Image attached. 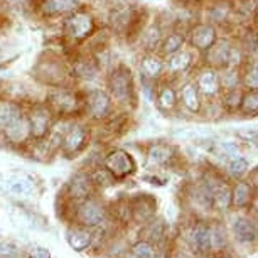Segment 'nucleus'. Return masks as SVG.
Segmentation results:
<instances>
[{
  "label": "nucleus",
  "instance_id": "obj_1",
  "mask_svg": "<svg viewBox=\"0 0 258 258\" xmlns=\"http://www.w3.org/2000/svg\"><path fill=\"white\" fill-rule=\"evenodd\" d=\"M56 118H83L85 111V95L78 85H64L46 88L44 98Z\"/></svg>",
  "mask_w": 258,
  "mask_h": 258
},
{
  "label": "nucleus",
  "instance_id": "obj_2",
  "mask_svg": "<svg viewBox=\"0 0 258 258\" xmlns=\"http://www.w3.org/2000/svg\"><path fill=\"white\" fill-rule=\"evenodd\" d=\"M32 78L44 88H54V86L76 85L71 80L68 57L61 56L56 51H44L37 57L32 66Z\"/></svg>",
  "mask_w": 258,
  "mask_h": 258
},
{
  "label": "nucleus",
  "instance_id": "obj_3",
  "mask_svg": "<svg viewBox=\"0 0 258 258\" xmlns=\"http://www.w3.org/2000/svg\"><path fill=\"white\" fill-rule=\"evenodd\" d=\"M96 16L86 7H80L78 11L68 14L59 21L61 39L70 46H83L93 34L98 31Z\"/></svg>",
  "mask_w": 258,
  "mask_h": 258
},
{
  "label": "nucleus",
  "instance_id": "obj_4",
  "mask_svg": "<svg viewBox=\"0 0 258 258\" xmlns=\"http://www.w3.org/2000/svg\"><path fill=\"white\" fill-rule=\"evenodd\" d=\"M105 90L116 106H128L135 100L134 76L128 66L111 64L105 75Z\"/></svg>",
  "mask_w": 258,
  "mask_h": 258
},
{
  "label": "nucleus",
  "instance_id": "obj_5",
  "mask_svg": "<svg viewBox=\"0 0 258 258\" xmlns=\"http://www.w3.org/2000/svg\"><path fill=\"white\" fill-rule=\"evenodd\" d=\"M85 95V111H83V118L93 121V123H103L115 115L116 105L113 103L108 91L101 86H86L83 88Z\"/></svg>",
  "mask_w": 258,
  "mask_h": 258
},
{
  "label": "nucleus",
  "instance_id": "obj_6",
  "mask_svg": "<svg viewBox=\"0 0 258 258\" xmlns=\"http://www.w3.org/2000/svg\"><path fill=\"white\" fill-rule=\"evenodd\" d=\"M106 27L111 34L125 36L126 39L139 36L137 32L140 31V12L128 4H116L108 11Z\"/></svg>",
  "mask_w": 258,
  "mask_h": 258
},
{
  "label": "nucleus",
  "instance_id": "obj_7",
  "mask_svg": "<svg viewBox=\"0 0 258 258\" xmlns=\"http://www.w3.org/2000/svg\"><path fill=\"white\" fill-rule=\"evenodd\" d=\"M68 66H70L71 80L78 86L95 85V83L101 80V76H105L103 70L98 64V61L95 59V56L85 49L73 52V56L68 57Z\"/></svg>",
  "mask_w": 258,
  "mask_h": 258
},
{
  "label": "nucleus",
  "instance_id": "obj_8",
  "mask_svg": "<svg viewBox=\"0 0 258 258\" xmlns=\"http://www.w3.org/2000/svg\"><path fill=\"white\" fill-rule=\"evenodd\" d=\"M91 137V128L86 121L81 118H71L68 121L64 134L61 137L59 150L66 157H76L83 150L88 147Z\"/></svg>",
  "mask_w": 258,
  "mask_h": 258
},
{
  "label": "nucleus",
  "instance_id": "obj_9",
  "mask_svg": "<svg viewBox=\"0 0 258 258\" xmlns=\"http://www.w3.org/2000/svg\"><path fill=\"white\" fill-rule=\"evenodd\" d=\"M26 113L29 120V126H31L32 140H41L47 137L51 132L52 125L56 121L54 113L51 111L49 106L46 105L44 100H36L26 105Z\"/></svg>",
  "mask_w": 258,
  "mask_h": 258
},
{
  "label": "nucleus",
  "instance_id": "obj_10",
  "mask_svg": "<svg viewBox=\"0 0 258 258\" xmlns=\"http://www.w3.org/2000/svg\"><path fill=\"white\" fill-rule=\"evenodd\" d=\"M80 7H83L81 0H34L32 14L47 22L61 21Z\"/></svg>",
  "mask_w": 258,
  "mask_h": 258
},
{
  "label": "nucleus",
  "instance_id": "obj_11",
  "mask_svg": "<svg viewBox=\"0 0 258 258\" xmlns=\"http://www.w3.org/2000/svg\"><path fill=\"white\" fill-rule=\"evenodd\" d=\"M103 169L108 170L113 179H123L135 170V162L126 150L113 149L105 155Z\"/></svg>",
  "mask_w": 258,
  "mask_h": 258
},
{
  "label": "nucleus",
  "instance_id": "obj_12",
  "mask_svg": "<svg viewBox=\"0 0 258 258\" xmlns=\"http://www.w3.org/2000/svg\"><path fill=\"white\" fill-rule=\"evenodd\" d=\"M106 211L93 198H88L81 203H76V220L81 226L93 228L105 221Z\"/></svg>",
  "mask_w": 258,
  "mask_h": 258
},
{
  "label": "nucleus",
  "instance_id": "obj_13",
  "mask_svg": "<svg viewBox=\"0 0 258 258\" xmlns=\"http://www.w3.org/2000/svg\"><path fill=\"white\" fill-rule=\"evenodd\" d=\"M95 182H93V177L91 174L88 172H78L75 177L68 182L66 186V194L71 201L75 203H81L88 198H93V192H95Z\"/></svg>",
  "mask_w": 258,
  "mask_h": 258
},
{
  "label": "nucleus",
  "instance_id": "obj_14",
  "mask_svg": "<svg viewBox=\"0 0 258 258\" xmlns=\"http://www.w3.org/2000/svg\"><path fill=\"white\" fill-rule=\"evenodd\" d=\"M26 115V105L21 101L0 96V134H4L11 125Z\"/></svg>",
  "mask_w": 258,
  "mask_h": 258
},
{
  "label": "nucleus",
  "instance_id": "obj_15",
  "mask_svg": "<svg viewBox=\"0 0 258 258\" xmlns=\"http://www.w3.org/2000/svg\"><path fill=\"white\" fill-rule=\"evenodd\" d=\"M189 41L191 44L199 51H208L209 47H213L214 41H216V32L211 26L206 24H199L189 34Z\"/></svg>",
  "mask_w": 258,
  "mask_h": 258
},
{
  "label": "nucleus",
  "instance_id": "obj_16",
  "mask_svg": "<svg viewBox=\"0 0 258 258\" xmlns=\"http://www.w3.org/2000/svg\"><path fill=\"white\" fill-rule=\"evenodd\" d=\"M165 70L164 61L155 54H147L140 59V76L145 81H155Z\"/></svg>",
  "mask_w": 258,
  "mask_h": 258
},
{
  "label": "nucleus",
  "instance_id": "obj_17",
  "mask_svg": "<svg viewBox=\"0 0 258 258\" xmlns=\"http://www.w3.org/2000/svg\"><path fill=\"white\" fill-rule=\"evenodd\" d=\"M191 52L186 51V49H181L177 52H174V54L169 56L167 62H165V70H167L169 75H179V73L186 71L189 64H191Z\"/></svg>",
  "mask_w": 258,
  "mask_h": 258
},
{
  "label": "nucleus",
  "instance_id": "obj_18",
  "mask_svg": "<svg viewBox=\"0 0 258 258\" xmlns=\"http://www.w3.org/2000/svg\"><path fill=\"white\" fill-rule=\"evenodd\" d=\"M189 241H191V246L198 251H208L211 248V230L206 226H196L189 235Z\"/></svg>",
  "mask_w": 258,
  "mask_h": 258
},
{
  "label": "nucleus",
  "instance_id": "obj_19",
  "mask_svg": "<svg viewBox=\"0 0 258 258\" xmlns=\"http://www.w3.org/2000/svg\"><path fill=\"white\" fill-rule=\"evenodd\" d=\"M91 240H93V236H91V231L86 226L73 228V230L68 233V241H70V245L78 251L88 248Z\"/></svg>",
  "mask_w": 258,
  "mask_h": 258
},
{
  "label": "nucleus",
  "instance_id": "obj_20",
  "mask_svg": "<svg viewBox=\"0 0 258 258\" xmlns=\"http://www.w3.org/2000/svg\"><path fill=\"white\" fill-rule=\"evenodd\" d=\"M199 90L196 88V85L192 83H187V85L182 86L181 93H179V98H181V103L184 105V108L189 111H198L199 106H201V98H199Z\"/></svg>",
  "mask_w": 258,
  "mask_h": 258
},
{
  "label": "nucleus",
  "instance_id": "obj_21",
  "mask_svg": "<svg viewBox=\"0 0 258 258\" xmlns=\"http://www.w3.org/2000/svg\"><path fill=\"white\" fill-rule=\"evenodd\" d=\"M196 88L199 90V93L203 95H214L220 88V80H218L216 73L213 71H204L198 76L196 80Z\"/></svg>",
  "mask_w": 258,
  "mask_h": 258
},
{
  "label": "nucleus",
  "instance_id": "obj_22",
  "mask_svg": "<svg viewBox=\"0 0 258 258\" xmlns=\"http://www.w3.org/2000/svg\"><path fill=\"white\" fill-rule=\"evenodd\" d=\"M184 41H186V39H184V34L170 32L165 37H162V41H160V51H162L165 56H170V54H174V52L182 49Z\"/></svg>",
  "mask_w": 258,
  "mask_h": 258
},
{
  "label": "nucleus",
  "instance_id": "obj_23",
  "mask_svg": "<svg viewBox=\"0 0 258 258\" xmlns=\"http://www.w3.org/2000/svg\"><path fill=\"white\" fill-rule=\"evenodd\" d=\"M235 235L241 243L253 241L256 236V228L251 221L248 220H238L235 223Z\"/></svg>",
  "mask_w": 258,
  "mask_h": 258
},
{
  "label": "nucleus",
  "instance_id": "obj_24",
  "mask_svg": "<svg viewBox=\"0 0 258 258\" xmlns=\"http://www.w3.org/2000/svg\"><path fill=\"white\" fill-rule=\"evenodd\" d=\"M34 0H2V9L14 14H32Z\"/></svg>",
  "mask_w": 258,
  "mask_h": 258
},
{
  "label": "nucleus",
  "instance_id": "obj_25",
  "mask_svg": "<svg viewBox=\"0 0 258 258\" xmlns=\"http://www.w3.org/2000/svg\"><path fill=\"white\" fill-rule=\"evenodd\" d=\"M157 101H159L160 108L170 110L177 105V95H176V91L170 88V86H162L157 93Z\"/></svg>",
  "mask_w": 258,
  "mask_h": 258
},
{
  "label": "nucleus",
  "instance_id": "obj_26",
  "mask_svg": "<svg viewBox=\"0 0 258 258\" xmlns=\"http://www.w3.org/2000/svg\"><path fill=\"white\" fill-rule=\"evenodd\" d=\"M170 154H172V150L167 145H154L149 152V159L154 164H164L170 159Z\"/></svg>",
  "mask_w": 258,
  "mask_h": 258
},
{
  "label": "nucleus",
  "instance_id": "obj_27",
  "mask_svg": "<svg viewBox=\"0 0 258 258\" xmlns=\"http://www.w3.org/2000/svg\"><path fill=\"white\" fill-rule=\"evenodd\" d=\"M142 36L140 39L144 41V44L147 46V49H154L155 46H160V41H162V36H160V29L159 27H149L145 32H140Z\"/></svg>",
  "mask_w": 258,
  "mask_h": 258
},
{
  "label": "nucleus",
  "instance_id": "obj_28",
  "mask_svg": "<svg viewBox=\"0 0 258 258\" xmlns=\"http://www.w3.org/2000/svg\"><path fill=\"white\" fill-rule=\"evenodd\" d=\"M126 258H155V250L150 243L142 241L132 248V251L126 255Z\"/></svg>",
  "mask_w": 258,
  "mask_h": 258
},
{
  "label": "nucleus",
  "instance_id": "obj_29",
  "mask_svg": "<svg viewBox=\"0 0 258 258\" xmlns=\"http://www.w3.org/2000/svg\"><path fill=\"white\" fill-rule=\"evenodd\" d=\"M248 201H250V189H248V186H245V184H240L235 191V204L243 206V204H246Z\"/></svg>",
  "mask_w": 258,
  "mask_h": 258
},
{
  "label": "nucleus",
  "instance_id": "obj_30",
  "mask_svg": "<svg viewBox=\"0 0 258 258\" xmlns=\"http://www.w3.org/2000/svg\"><path fill=\"white\" fill-rule=\"evenodd\" d=\"M230 167H231V172H233V174L240 176V174H243V172H245V170L248 169V162H246V160H243V159H238L236 162H233V164L230 165Z\"/></svg>",
  "mask_w": 258,
  "mask_h": 258
},
{
  "label": "nucleus",
  "instance_id": "obj_31",
  "mask_svg": "<svg viewBox=\"0 0 258 258\" xmlns=\"http://www.w3.org/2000/svg\"><path fill=\"white\" fill-rule=\"evenodd\" d=\"M245 108L248 111L258 110V93H251L248 98L245 100Z\"/></svg>",
  "mask_w": 258,
  "mask_h": 258
},
{
  "label": "nucleus",
  "instance_id": "obj_32",
  "mask_svg": "<svg viewBox=\"0 0 258 258\" xmlns=\"http://www.w3.org/2000/svg\"><path fill=\"white\" fill-rule=\"evenodd\" d=\"M246 85L250 86V88H258V68H255V70H251L248 73Z\"/></svg>",
  "mask_w": 258,
  "mask_h": 258
},
{
  "label": "nucleus",
  "instance_id": "obj_33",
  "mask_svg": "<svg viewBox=\"0 0 258 258\" xmlns=\"http://www.w3.org/2000/svg\"><path fill=\"white\" fill-rule=\"evenodd\" d=\"M31 258H49V253H47L46 250H42V248H39V250H34Z\"/></svg>",
  "mask_w": 258,
  "mask_h": 258
},
{
  "label": "nucleus",
  "instance_id": "obj_34",
  "mask_svg": "<svg viewBox=\"0 0 258 258\" xmlns=\"http://www.w3.org/2000/svg\"><path fill=\"white\" fill-rule=\"evenodd\" d=\"M253 182L258 184V172H255V176H253Z\"/></svg>",
  "mask_w": 258,
  "mask_h": 258
},
{
  "label": "nucleus",
  "instance_id": "obj_35",
  "mask_svg": "<svg viewBox=\"0 0 258 258\" xmlns=\"http://www.w3.org/2000/svg\"><path fill=\"white\" fill-rule=\"evenodd\" d=\"M0 12H6V11L2 9V0H0Z\"/></svg>",
  "mask_w": 258,
  "mask_h": 258
}]
</instances>
